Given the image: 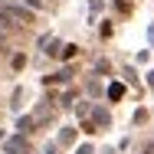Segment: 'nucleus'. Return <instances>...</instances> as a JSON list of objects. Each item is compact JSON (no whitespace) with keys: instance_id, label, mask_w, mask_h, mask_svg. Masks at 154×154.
Wrapping results in <instances>:
<instances>
[{"instance_id":"4","label":"nucleus","mask_w":154,"mask_h":154,"mask_svg":"<svg viewBox=\"0 0 154 154\" xmlns=\"http://www.w3.org/2000/svg\"><path fill=\"white\" fill-rule=\"evenodd\" d=\"M144 154H154V148H148V151H144Z\"/></svg>"},{"instance_id":"3","label":"nucleus","mask_w":154,"mask_h":154,"mask_svg":"<svg viewBox=\"0 0 154 154\" xmlns=\"http://www.w3.org/2000/svg\"><path fill=\"white\" fill-rule=\"evenodd\" d=\"M0 46H7V33H3V26H0Z\"/></svg>"},{"instance_id":"5","label":"nucleus","mask_w":154,"mask_h":154,"mask_svg":"<svg viewBox=\"0 0 154 154\" xmlns=\"http://www.w3.org/2000/svg\"><path fill=\"white\" fill-rule=\"evenodd\" d=\"M151 85H154V72H151Z\"/></svg>"},{"instance_id":"2","label":"nucleus","mask_w":154,"mask_h":154,"mask_svg":"<svg viewBox=\"0 0 154 154\" xmlns=\"http://www.w3.org/2000/svg\"><path fill=\"white\" fill-rule=\"evenodd\" d=\"M26 151V141H23V138H10V141H7V154H23Z\"/></svg>"},{"instance_id":"1","label":"nucleus","mask_w":154,"mask_h":154,"mask_svg":"<svg viewBox=\"0 0 154 154\" xmlns=\"http://www.w3.org/2000/svg\"><path fill=\"white\" fill-rule=\"evenodd\" d=\"M0 13L10 17L17 26H26V23H33V13H36V10L23 7V3H17V0H0Z\"/></svg>"}]
</instances>
